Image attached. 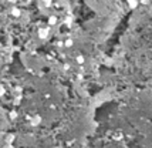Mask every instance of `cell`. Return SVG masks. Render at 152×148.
<instances>
[{
    "label": "cell",
    "mask_w": 152,
    "mask_h": 148,
    "mask_svg": "<svg viewBox=\"0 0 152 148\" xmlns=\"http://www.w3.org/2000/svg\"><path fill=\"white\" fill-rule=\"evenodd\" d=\"M48 23H50V24H55V23H57V19H55L54 16H51V17L48 19Z\"/></svg>",
    "instance_id": "5b68a950"
},
{
    "label": "cell",
    "mask_w": 152,
    "mask_h": 148,
    "mask_svg": "<svg viewBox=\"0 0 152 148\" xmlns=\"http://www.w3.org/2000/svg\"><path fill=\"white\" fill-rule=\"evenodd\" d=\"M30 123H32V125H39V124L41 123V117H40V116L33 117V118H32V121H30Z\"/></svg>",
    "instance_id": "7a4b0ae2"
},
{
    "label": "cell",
    "mask_w": 152,
    "mask_h": 148,
    "mask_svg": "<svg viewBox=\"0 0 152 148\" xmlns=\"http://www.w3.org/2000/svg\"><path fill=\"white\" fill-rule=\"evenodd\" d=\"M43 3L46 6H50V4H51V0H43Z\"/></svg>",
    "instance_id": "ba28073f"
},
{
    "label": "cell",
    "mask_w": 152,
    "mask_h": 148,
    "mask_svg": "<svg viewBox=\"0 0 152 148\" xmlns=\"http://www.w3.org/2000/svg\"><path fill=\"white\" fill-rule=\"evenodd\" d=\"M77 61L80 64H83L84 63V57H83V56H77Z\"/></svg>",
    "instance_id": "8992f818"
},
{
    "label": "cell",
    "mask_w": 152,
    "mask_h": 148,
    "mask_svg": "<svg viewBox=\"0 0 152 148\" xmlns=\"http://www.w3.org/2000/svg\"><path fill=\"white\" fill-rule=\"evenodd\" d=\"M47 36H48V29H40L39 30V37L40 39H47Z\"/></svg>",
    "instance_id": "6da1fadb"
},
{
    "label": "cell",
    "mask_w": 152,
    "mask_h": 148,
    "mask_svg": "<svg viewBox=\"0 0 152 148\" xmlns=\"http://www.w3.org/2000/svg\"><path fill=\"white\" fill-rule=\"evenodd\" d=\"M128 4H130L132 9H134V7H137V0H128Z\"/></svg>",
    "instance_id": "277c9868"
},
{
    "label": "cell",
    "mask_w": 152,
    "mask_h": 148,
    "mask_svg": "<svg viewBox=\"0 0 152 148\" xmlns=\"http://www.w3.org/2000/svg\"><path fill=\"white\" fill-rule=\"evenodd\" d=\"M3 94H4V87H1V85H0V97H1Z\"/></svg>",
    "instance_id": "9c48e42d"
},
{
    "label": "cell",
    "mask_w": 152,
    "mask_h": 148,
    "mask_svg": "<svg viewBox=\"0 0 152 148\" xmlns=\"http://www.w3.org/2000/svg\"><path fill=\"white\" fill-rule=\"evenodd\" d=\"M11 14H13V16H16V17H19V16H20V10L14 7V9L11 10Z\"/></svg>",
    "instance_id": "3957f363"
},
{
    "label": "cell",
    "mask_w": 152,
    "mask_h": 148,
    "mask_svg": "<svg viewBox=\"0 0 152 148\" xmlns=\"http://www.w3.org/2000/svg\"><path fill=\"white\" fill-rule=\"evenodd\" d=\"M65 46H67V47H71V46H73V40H67V42H65Z\"/></svg>",
    "instance_id": "52a82bcc"
}]
</instances>
